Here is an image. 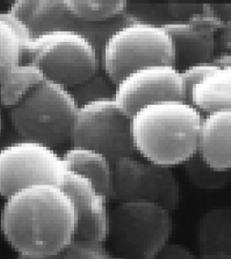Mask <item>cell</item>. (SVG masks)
Masks as SVG:
<instances>
[{"label":"cell","mask_w":231,"mask_h":259,"mask_svg":"<svg viewBox=\"0 0 231 259\" xmlns=\"http://www.w3.org/2000/svg\"><path fill=\"white\" fill-rule=\"evenodd\" d=\"M77 211L63 187L33 184L5 198L1 231L18 255L51 259L75 239Z\"/></svg>","instance_id":"1"},{"label":"cell","mask_w":231,"mask_h":259,"mask_svg":"<svg viewBox=\"0 0 231 259\" xmlns=\"http://www.w3.org/2000/svg\"><path fill=\"white\" fill-rule=\"evenodd\" d=\"M203 117L188 101L164 100L144 106L130 117L136 152L159 165H183L198 154Z\"/></svg>","instance_id":"2"},{"label":"cell","mask_w":231,"mask_h":259,"mask_svg":"<svg viewBox=\"0 0 231 259\" xmlns=\"http://www.w3.org/2000/svg\"><path fill=\"white\" fill-rule=\"evenodd\" d=\"M78 108L70 90L47 78L8 109L9 119L23 139L55 149L71 142Z\"/></svg>","instance_id":"3"},{"label":"cell","mask_w":231,"mask_h":259,"mask_svg":"<svg viewBox=\"0 0 231 259\" xmlns=\"http://www.w3.org/2000/svg\"><path fill=\"white\" fill-rule=\"evenodd\" d=\"M24 61L38 66L48 79L69 90L102 69L101 56L94 42L71 30L33 36L25 50Z\"/></svg>","instance_id":"4"},{"label":"cell","mask_w":231,"mask_h":259,"mask_svg":"<svg viewBox=\"0 0 231 259\" xmlns=\"http://www.w3.org/2000/svg\"><path fill=\"white\" fill-rule=\"evenodd\" d=\"M172 229L171 211L158 203L120 201L110 210L109 238L123 258H154L169 242Z\"/></svg>","instance_id":"5"},{"label":"cell","mask_w":231,"mask_h":259,"mask_svg":"<svg viewBox=\"0 0 231 259\" xmlns=\"http://www.w3.org/2000/svg\"><path fill=\"white\" fill-rule=\"evenodd\" d=\"M154 64L174 65L173 42L162 24L127 21L108 37L101 51L102 70L114 85L137 69Z\"/></svg>","instance_id":"6"},{"label":"cell","mask_w":231,"mask_h":259,"mask_svg":"<svg viewBox=\"0 0 231 259\" xmlns=\"http://www.w3.org/2000/svg\"><path fill=\"white\" fill-rule=\"evenodd\" d=\"M71 143L106 154L112 163L136 153L130 117L120 109L114 97L80 106Z\"/></svg>","instance_id":"7"},{"label":"cell","mask_w":231,"mask_h":259,"mask_svg":"<svg viewBox=\"0 0 231 259\" xmlns=\"http://www.w3.org/2000/svg\"><path fill=\"white\" fill-rule=\"evenodd\" d=\"M68 170L63 155L50 146L26 139L10 143L0 151V194L5 199L33 184L63 187Z\"/></svg>","instance_id":"8"},{"label":"cell","mask_w":231,"mask_h":259,"mask_svg":"<svg viewBox=\"0 0 231 259\" xmlns=\"http://www.w3.org/2000/svg\"><path fill=\"white\" fill-rule=\"evenodd\" d=\"M112 198L152 201L172 211L181 201V189L171 167L131 155L113 163Z\"/></svg>","instance_id":"9"},{"label":"cell","mask_w":231,"mask_h":259,"mask_svg":"<svg viewBox=\"0 0 231 259\" xmlns=\"http://www.w3.org/2000/svg\"><path fill=\"white\" fill-rule=\"evenodd\" d=\"M114 99L129 117L140 108L153 102L187 101L183 75L174 65L145 66L128 73L116 84Z\"/></svg>","instance_id":"10"},{"label":"cell","mask_w":231,"mask_h":259,"mask_svg":"<svg viewBox=\"0 0 231 259\" xmlns=\"http://www.w3.org/2000/svg\"><path fill=\"white\" fill-rule=\"evenodd\" d=\"M63 188L71 195L77 211L75 238L105 242L110 233L108 198L88 178L72 170H68Z\"/></svg>","instance_id":"11"},{"label":"cell","mask_w":231,"mask_h":259,"mask_svg":"<svg viewBox=\"0 0 231 259\" xmlns=\"http://www.w3.org/2000/svg\"><path fill=\"white\" fill-rule=\"evenodd\" d=\"M125 16L105 23H89L80 20L68 10L65 0H37L32 15L27 20L33 36L54 30H71L81 32L94 42L100 53L108 37L125 24Z\"/></svg>","instance_id":"12"},{"label":"cell","mask_w":231,"mask_h":259,"mask_svg":"<svg viewBox=\"0 0 231 259\" xmlns=\"http://www.w3.org/2000/svg\"><path fill=\"white\" fill-rule=\"evenodd\" d=\"M211 20L200 19L199 15L188 21H167L162 26L167 30L174 47V66L179 70L211 62L215 38Z\"/></svg>","instance_id":"13"},{"label":"cell","mask_w":231,"mask_h":259,"mask_svg":"<svg viewBox=\"0 0 231 259\" xmlns=\"http://www.w3.org/2000/svg\"><path fill=\"white\" fill-rule=\"evenodd\" d=\"M198 154L214 170H231V109L204 115Z\"/></svg>","instance_id":"14"},{"label":"cell","mask_w":231,"mask_h":259,"mask_svg":"<svg viewBox=\"0 0 231 259\" xmlns=\"http://www.w3.org/2000/svg\"><path fill=\"white\" fill-rule=\"evenodd\" d=\"M63 158L69 170L88 178L96 189L108 199L113 194V163L106 155L94 149L72 146Z\"/></svg>","instance_id":"15"},{"label":"cell","mask_w":231,"mask_h":259,"mask_svg":"<svg viewBox=\"0 0 231 259\" xmlns=\"http://www.w3.org/2000/svg\"><path fill=\"white\" fill-rule=\"evenodd\" d=\"M189 102L205 114L231 109V63L220 65L200 80L193 87Z\"/></svg>","instance_id":"16"},{"label":"cell","mask_w":231,"mask_h":259,"mask_svg":"<svg viewBox=\"0 0 231 259\" xmlns=\"http://www.w3.org/2000/svg\"><path fill=\"white\" fill-rule=\"evenodd\" d=\"M200 255L231 253V207L207 210L196 232Z\"/></svg>","instance_id":"17"},{"label":"cell","mask_w":231,"mask_h":259,"mask_svg":"<svg viewBox=\"0 0 231 259\" xmlns=\"http://www.w3.org/2000/svg\"><path fill=\"white\" fill-rule=\"evenodd\" d=\"M32 38L24 21L8 11L0 14V72L24 62L25 50Z\"/></svg>","instance_id":"18"},{"label":"cell","mask_w":231,"mask_h":259,"mask_svg":"<svg viewBox=\"0 0 231 259\" xmlns=\"http://www.w3.org/2000/svg\"><path fill=\"white\" fill-rule=\"evenodd\" d=\"M46 79L38 66L26 61L0 72L1 104L7 109L16 106L30 91Z\"/></svg>","instance_id":"19"},{"label":"cell","mask_w":231,"mask_h":259,"mask_svg":"<svg viewBox=\"0 0 231 259\" xmlns=\"http://www.w3.org/2000/svg\"><path fill=\"white\" fill-rule=\"evenodd\" d=\"M68 10L80 20L89 23H105L124 16L128 2L124 0H65Z\"/></svg>","instance_id":"20"},{"label":"cell","mask_w":231,"mask_h":259,"mask_svg":"<svg viewBox=\"0 0 231 259\" xmlns=\"http://www.w3.org/2000/svg\"><path fill=\"white\" fill-rule=\"evenodd\" d=\"M183 165L187 178L199 189L219 190L231 182V170L221 171L212 169L198 154L192 156Z\"/></svg>","instance_id":"21"},{"label":"cell","mask_w":231,"mask_h":259,"mask_svg":"<svg viewBox=\"0 0 231 259\" xmlns=\"http://www.w3.org/2000/svg\"><path fill=\"white\" fill-rule=\"evenodd\" d=\"M115 87L109 76L101 69L95 75L70 89L77 105L82 106L104 98H112L115 95Z\"/></svg>","instance_id":"22"},{"label":"cell","mask_w":231,"mask_h":259,"mask_svg":"<svg viewBox=\"0 0 231 259\" xmlns=\"http://www.w3.org/2000/svg\"><path fill=\"white\" fill-rule=\"evenodd\" d=\"M51 259H116V256L109 253L104 243L75 238Z\"/></svg>","instance_id":"23"},{"label":"cell","mask_w":231,"mask_h":259,"mask_svg":"<svg viewBox=\"0 0 231 259\" xmlns=\"http://www.w3.org/2000/svg\"><path fill=\"white\" fill-rule=\"evenodd\" d=\"M219 66H220L219 63L211 61V62H207V63L193 65L181 72L183 75V82H184L188 102L190 100V97H191L193 87L208 73L215 71Z\"/></svg>","instance_id":"24"},{"label":"cell","mask_w":231,"mask_h":259,"mask_svg":"<svg viewBox=\"0 0 231 259\" xmlns=\"http://www.w3.org/2000/svg\"><path fill=\"white\" fill-rule=\"evenodd\" d=\"M204 6L196 3H168L167 10L175 21H188L193 16L201 15Z\"/></svg>","instance_id":"25"},{"label":"cell","mask_w":231,"mask_h":259,"mask_svg":"<svg viewBox=\"0 0 231 259\" xmlns=\"http://www.w3.org/2000/svg\"><path fill=\"white\" fill-rule=\"evenodd\" d=\"M153 259H200V256L182 244L167 242Z\"/></svg>","instance_id":"26"},{"label":"cell","mask_w":231,"mask_h":259,"mask_svg":"<svg viewBox=\"0 0 231 259\" xmlns=\"http://www.w3.org/2000/svg\"><path fill=\"white\" fill-rule=\"evenodd\" d=\"M36 2L37 0H16L10 5L7 11L26 23L32 15Z\"/></svg>","instance_id":"27"},{"label":"cell","mask_w":231,"mask_h":259,"mask_svg":"<svg viewBox=\"0 0 231 259\" xmlns=\"http://www.w3.org/2000/svg\"><path fill=\"white\" fill-rule=\"evenodd\" d=\"M212 6L215 7L213 10L217 12V16L231 21V4H217Z\"/></svg>","instance_id":"28"},{"label":"cell","mask_w":231,"mask_h":259,"mask_svg":"<svg viewBox=\"0 0 231 259\" xmlns=\"http://www.w3.org/2000/svg\"><path fill=\"white\" fill-rule=\"evenodd\" d=\"M200 259H231V253H217L200 255Z\"/></svg>","instance_id":"29"},{"label":"cell","mask_w":231,"mask_h":259,"mask_svg":"<svg viewBox=\"0 0 231 259\" xmlns=\"http://www.w3.org/2000/svg\"><path fill=\"white\" fill-rule=\"evenodd\" d=\"M16 259H44V258H36V257H31V256H25V255H18Z\"/></svg>","instance_id":"30"}]
</instances>
